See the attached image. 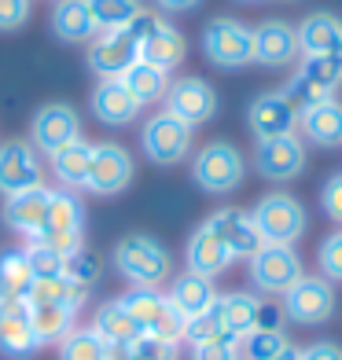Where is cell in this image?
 Returning <instances> with one entry per match:
<instances>
[{"instance_id":"obj_5","label":"cell","mask_w":342,"mask_h":360,"mask_svg":"<svg viewBox=\"0 0 342 360\" xmlns=\"http://www.w3.org/2000/svg\"><path fill=\"white\" fill-rule=\"evenodd\" d=\"M254 224L262 232L265 243H284V247H295V243L305 236L309 217H305V206L287 191H269L254 202Z\"/></svg>"},{"instance_id":"obj_37","label":"cell","mask_w":342,"mask_h":360,"mask_svg":"<svg viewBox=\"0 0 342 360\" xmlns=\"http://www.w3.org/2000/svg\"><path fill=\"white\" fill-rule=\"evenodd\" d=\"M284 349H291L287 331H251L239 338V356L243 360H276Z\"/></svg>"},{"instance_id":"obj_43","label":"cell","mask_w":342,"mask_h":360,"mask_svg":"<svg viewBox=\"0 0 342 360\" xmlns=\"http://www.w3.org/2000/svg\"><path fill=\"white\" fill-rule=\"evenodd\" d=\"M191 360H239V338L221 335V338L199 342V346H191Z\"/></svg>"},{"instance_id":"obj_25","label":"cell","mask_w":342,"mask_h":360,"mask_svg":"<svg viewBox=\"0 0 342 360\" xmlns=\"http://www.w3.org/2000/svg\"><path fill=\"white\" fill-rule=\"evenodd\" d=\"M140 103L133 100V92H129L118 77H110V81H100L92 92V114L100 118L103 125L110 129H122V125H133L140 118Z\"/></svg>"},{"instance_id":"obj_30","label":"cell","mask_w":342,"mask_h":360,"mask_svg":"<svg viewBox=\"0 0 342 360\" xmlns=\"http://www.w3.org/2000/svg\"><path fill=\"white\" fill-rule=\"evenodd\" d=\"M89 162H92V143L81 136L70 147L52 155V176L59 180L63 191H81L89 180Z\"/></svg>"},{"instance_id":"obj_35","label":"cell","mask_w":342,"mask_h":360,"mask_svg":"<svg viewBox=\"0 0 342 360\" xmlns=\"http://www.w3.org/2000/svg\"><path fill=\"white\" fill-rule=\"evenodd\" d=\"M298 74L324 96H335V89L342 85V56H305Z\"/></svg>"},{"instance_id":"obj_12","label":"cell","mask_w":342,"mask_h":360,"mask_svg":"<svg viewBox=\"0 0 342 360\" xmlns=\"http://www.w3.org/2000/svg\"><path fill=\"white\" fill-rule=\"evenodd\" d=\"M74 140H81V114L70 103H44L30 122V143L37 147V155L52 158Z\"/></svg>"},{"instance_id":"obj_11","label":"cell","mask_w":342,"mask_h":360,"mask_svg":"<svg viewBox=\"0 0 342 360\" xmlns=\"http://www.w3.org/2000/svg\"><path fill=\"white\" fill-rule=\"evenodd\" d=\"M280 309L287 320H295L302 327H317L324 320H331L335 313V287L324 276H302L295 287H287L280 294Z\"/></svg>"},{"instance_id":"obj_28","label":"cell","mask_w":342,"mask_h":360,"mask_svg":"<svg viewBox=\"0 0 342 360\" xmlns=\"http://www.w3.org/2000/svg\"><path fill=\"white\" fill-rule=\"evenodd\" d=\"M92 331L100 335L110 349H125V346H133L137 338H144L140 331V323L129 316V309L122 305V298H114V302H103L100 309L92 313Z\"/></svg>"},{"instance_id":"obj_2","label":"cell","mask_w":342,"mask_h":360,"mask_svg":"<svg viewBox=\"0 0 342 360\" xmlns=\"http://www.w3.org/2000/svg\"><path fill=\"white\" fill-rule=\"evenodd\" d=\"M110 261L122 280H129L133 287H148V290H162V283H170L173 276V254L155 236H144V232L118 239Z\"/></svg>"},{"instance_id":"obj_22","label":"cell","mask_w":342,"mask_h":360,"mask_svg":"<svg viewBox=\"0 0 342 360\" xmlns=\"http://www.w3.org/2000/svg\"><path fill=\"white\" fill-rule=\"evenodd\" d=\"M184 257H188V272L203 276V280H217V276H224L228 269L236 265V257L228 254V247H224L214 232H210L206 224H199V228L191 232Z\"/></svg>"},{"instance_id":"obj_42","label":"cell","mask_w":342,"mask_h":360,"mask_svg":"<svg viewBox=\"0 0 342 360\" xmlns=\"http://www.w3.org/2000/svg\"><path fill=\"white\" fill-rule=\"evenodd\" d=\"M317 265H320V276H324L328 283H342V228L320 243Z\"/></svg>"},{"instance_id":"obj_32","label":"cell","mask_w":342,"mask_h":360,"mask_svg":"<svg viewBox=\"0 0 342 360\" xmlns=\"http://www.w3.org/2000/svg\"><path fill=\"white\" fill-rule=\"evenodd\" d=\"M118 81H122L129 92H133V100H137L140 107L158 103L162 96H166V89H170V74L158 70V67H151V63H144V59H137Z\"/></svg>"},{"instance_id":"obj_13","label":"cell","mask_w":342,"mask_h":360,"mask_svg":"<svg viewBox=\"0 0 342 360\" xmlns=\"http://www.w3.org/2000/svg\"><path fill=\"white\" fill-rule=\"evenodd\" d=\"M162 103H166V114H173L177 122L195 129V125H206L217 114V92L203 77H177L170 81Z\"/></svg>"},{"instance_id":"obj_19","label":"cell","mask_w":342,"mask_h":360,"mask_svg":"<svg viewBox=\"0 0 342 360\" xmlns=\"http://www.w3.org/2000/svg\"><path fill=\"white\" fill-rule=\"evenodd\" d=\"M41 349L34 320H30V302H8L0 305V353L8 360H30Z\"/></svg>"},{"instance_id":"obj_48","label":"cell","mask_w":342,"mask_h":360,"mask_svg":"<svg viewBox=\"0 0 342 360\" xmlns=\"http://www.w3.org/2000/svg\"><path fill=\"white\" fill-rule=\"evenodd\" d=\"M155 4L166 11V15H184V11H195L199 0H155Z\"/></svg>"},{"instance_id":"obj_44","label":"cell","mask_w":342,"mask_h":360,"mask_svg":"<svg viewBox=\"0 0 342 360\" xmlns=\"http://www.w3.org/2000/svg\"><path fill=\"white\" fill-rule=\"evenodd\" d=\"M34 15V0H0V34L23 30Z\"/></svg>"},{"instance_id":"obj_8","label":"cell","mask_w":342,"mask_h":360,"mask_svg":"<svg viewBox=\"0 0 342 360\" xmlns=\"http://www.w3.org/2000/svg\"><path fill=\"white\" fill-rule=\"evenodd\" d=\"M247 272H251V283L258 294H284L305 276L298 250L284 247V243H262V250L251 257Z\"/></svg>"},{"instance_id":"obj_23","label":"cell","mask_w":342,"mask_h":360,"mask_svg":"<svg viewBox=\"0 0 342 360\" xmlns=\"http://www.w3.org/2000/svg\"><path fill=\"white\" fill-rule=\"evenodd\" d=\"M302 56H342V19L331 11H313L295 26Z\"/></svg>"},{"instance_id":"obj_20","label":"cell","mask_w":342,"mask_h":360,"mask_svg":"<svg viewBox=\"0 0 342 360\" xmlns=\"http://www.w3.org/2000/svg\"><path fill=\"white\" fill-rule=\"evenodd\" d=\"M298 52V34L295 26L284 19H265L262 26H254V63L262 67H291Z\"/></svg>"},{"instance_id":"obj_16","label":"cell","mask_w":342,"mask_h":360,"mask_svg":"<svg viewBox=\"0 0 342 360\" xmlns=\"http://www.w3.org/2000/svg\"><path fill=\"white\" fill-rule=\"evenodd\" d=\"M247 125L254 140H276V136H291L298 133V110L291 107V100L276 89V92H262L254 96L247 107Z\"/></svg>"},{"instance_id":"obj_9","label":"cell","mask_w":342,"mask_h":360,"mask_svg":"<svg viewBox=\"0 0 342 360\" xmlns=\"http://www.w3.org/2000/svg\"><path fill=\"white\" fill-rule=\"evenodd\" d=\"M133 176H137V162H133V155H129L122 143H114V140L92 143L85 191L100 195V199H110V195H122L129 184H133Z\"/></svg>"},{"instance_id":"obj_27","label":"cell","mask_w":342,"mask_h":360,"mask_svg":"<svg viewBox=\"0 0 342 360\" xmlns=\"http://www.w3.org/2000/svg\"><path fill=\"white\" fill-rule=\"evenodd\" d=\"M184 56H188V41H184L181 30L170 26L166 19H162L151 34L140 41V59L151 63V67H158V70H166V74L181 67Z\"/></svg>"},{"instance_id":"obj_33","label":"cell","mask_w":342,"mask_h":360,"mask_svg":"<svg viewBox=\"0 0 342 360\" xmlns=\"http://www.w3.org/2000/svg\"><path fill=\"white\" fill-rule=\"evenodd\" d=\"M258 305H262V298L258 294H247V290H228L221 294V320H224V331L228 335H251L258 327Z\"/></svg>"},{"instance_id":"obj_26","label":"cell","mask_w":342,"mask_h":360,"mask_svg":"<svg viewBox=\"0 0 342 360\" xmlns=\"http://www.w3.org/2000/svg\"><path fill=\"white\" fill-rule=\"evenodd\" d=\"M166 298L173 305V313L188 323L195 316H203L206 309L221 298V290L214 287V280H203V276H195V272H184V276L173 280V287L166 290Z\"/></svg>"},{"instance_id":"obj_14","label":"cell","mask_w":342,"mask_h":360,"mask_svg":"<svg viewBox=\"0 0 342 360\" xmlns=\"http://www.w3.org/2000/svg\"><path fill=\"white\" fill-rule=\"evenodd\" d=\"M305 162H309L305 140H302L298 133L276 136V140H258V143H254V169L262 173L265 180H276V184L302 176Z\"/></svg>"},{"instance_id":"obj_47","label":"cell","mask_w":342,"mask_h":360,"mask_svg":"<svg viewBox=\"0 0 342 360\" xmlns=\"http://www.w3.org/2000/svg\"><path fill=\"white\" fill-rule=\"evenodd\" d=\"M298 360H342V346H335V342H313V346L298 349Z\"/></svg>"},{"instance_id":"obj_24","label":"cell","mask_w":342,"mask_h":360,"mask_svg":"<svg viewBox=\"0 0 342 360\" xmlns=\"http://www.w3.org/2000/svg\"><path fill=\"white\" fill-rule=\"evenodd\" d=\"M298 133L313 147H342V103L331 96V100L305 107L298 114Z\"/></svg>"},{"instance_id":"obj_3","label":"cell","mask_w":342,"mask_h":360,"mask_svg":"<svg viewBox=\"0 0 342 360\" xmlns=\"http://www.w3.org/2000/svg\"><path fill=\"white\" fill-rule=\"evenodd\" d=\"M30 243H44L63 257H74L77 250H85V206H81L77 191H52V202H48V214L37 239Z\"/></svg>"},{"instance_id":"obj_46","label":"cell","mask_w":342,"mask_h":360,"mask_svg":"<svg viewBox=\"0 0 342 360\" xmlns=\"http://www.w3.org/2000/svg\"><path fill=\"white\" fill-rule=\"evenodd\" d=\"M284 309L280 305H276V302H262V305H258V327H254V331H280V327H284Z\"/></svg>"},{"instance_id":"obj_17","label":"cell","mask_w":342,"mask_h":360,"mask_svg":"<svg viewBox=\"0 0 342 360\" xmlns=\"http://www.w3.org/2000/svg\"><path fill=\"white\" fill-rule=\"evenodd\" d=\"M140 59V44L129 37V30H110V34H96L89 44V70L110 81V77H122L133 63Z\"/></svg>"},{"instance_id":"obj_39","label":"cell","mask_w":342,"mask_h":360,"mask_svg":"<svg viewBox=\"0 0 342 360\" xmlns=\"http://www.w3.org/2000/svg\"><path fill=\"white\" fill-rule=\"evenodd\" d=\"M221 335H228V331H224V320H221V298H217L203 316H195V320L184 323V338H181V342H188V346H199V342L221 338ZM232 338H236V335H232Z\"/></svg>"},{"instance_id":"obj_7","label":"cell","mask_w":342,"mask_h":360,"mask_svg":"<svg viewBox=\"0 0 342 360\" xmlns=\"http://www.w3.org/2000/svg\"><path fill=\"white\" fill-rule=\"evenodd\" d=\"M122 305L129 309V316L140 323V331L148 338H162L181 346L184 338V320L173 313L170 298L162 290H148V287H133L129 294H122Z\"/></svg>"},{"instance_id":"obj_41","label":"cell","mask_w":342,"mask_h":360,"mask_svg":"<svg viewBox=\"0 0 342 360\" xmlns=\"http://www.w3.org/2000/svg\"><path fill=\"white\" fill-rule=\"evenodd\" d=\"M26 261H30V272H34V283L59 280L63 269H67V257L56 254L52 247H44V243H26Z\"/></svg>"},{"instance_id":"obj_36","label":"cell","mask_w":342,"mask_h":360,"mask_svg":"<svg viewBox=\"0 0 342 360\" xmlns=\"http://www.w3.org/2000/svg\"><path fill=\"white\" fill-rule=\"evenodd\" d=\"M107 353H110V346L92 327H74L59 342V360H107Z\"/></svg>"},{"instance_id":"obj_6","label":"cell","mask_w":342,"mask_h":360,"mask_svg":"<svg viewBox=\"0 0 342 360\" xmlns=\"http://www.w3.org/2000/svg\"><path fill=\"white\" fill-rule=\"evenodd\" d=\"M203 56L217 70H239L254 63V30L243 26L239 19L217 15L203 26Z\"/></svg>"},{"instance_id":"obj_21","label":"cell","mask_w":342,"mask_h":360,"mask_svg":"<svg viewBox=\"0 0 342 360\" xmlns=\"http://www.w3.org/2000/svg\"><path fill=\"white\" fill-rule=\"evenodd\" d=\"M48 202H52V191L44 184L30 188V191H19V195H8L4 206H0V217L11 232H19L26 239H37L41 224H44V214H48Z\"/></svg>"},{"instance_id":"obj_15","label":"cell","mask_w":342,"mask_h":360,"mask_svg":"<svg viewBox=\"0 0 342 360\" xmlns=\"http://www.w3.org/2000/svg\"><path fill=\"white\" fill-rule=\"evenodd\" d=\"M44 184V166L41 155L30 140H8L0 143V195H19Z\"/></svg>"},{"instance_id":"obj_50","label":"cell","mask_w":342,"mask_h":360,"mask_svg":"<svg viewBox=\"0 0 342 360\" xmlns=\"http://www.w3.org/2000/svg\"><path fill=\"white\" fill-rule=\"evenodd\" d=\"M243 4H258V0H243Z\"/></svg>"},{"instance_id":"obj_40","label":"cell","mask_w":342,"mask_h":360,"mask_svg":"<svg viewBox=\"0 0 342 360\" xmlns=\"http://www.w3.org/2000/svg\"><path fill=\"white\" fill-rule=\"evenodd\" d=\"M107 360H177V346L173 342H162V338H137L133 346L125 349H110Z\"/></svg>"},{"instance_id":"obj_4","label":"cell","mask_w":342,"mask_h":360,"mask_svg":"<svg viewBox=\"0 0 342 360\" xmlns=\"http://www.w3.org/2000/svg\"><path fill=\"white\" fill-rule=\"evenodd\" d=\"M243 176H247V162H243L239 147L228 143V140L206 143L191 158V180H195V188L206 191V195H217V199H221V195H232L243 184Z\"/></svg>"},{"instance_id":"obj_49","label":"cell","mask_w":342,"mask_h":360,"mask_svg":"<svg viewBox=\"0 0 342 360\" xmlns=\"http://www.w3.org/2000/svg\"><path fill=\"white\" fill-rule=\"evenodd\" d=\"M276 360H298V349L295 346H291V349H284L280 356H276Z\"/></svg>"},{"instance_id":"obj_38","label":"cell","mask_w":342,"mask_h":360,"mask_svg":"<svg viewBox=\"0 0 342 360\" xmlns=\"http://www.w3.org/2000/svg\"><path fill=\"white\" fill-rule=\"evenodd\" d=\"M63 276H67L74 287L92 290L96 283H100V276H103V261H100V254H92V250H77L74 257H67Z\"/></svg>"},{"instance_id":"obj_31","label":"cell","mask_w":342,"mask_h":360,"mask_svg":"<svg viewBox=\"0 0 342 360\" xmlns=\"http://www.w3.org/2000/svg\"><path fill=\"white\" fill-rule=\"evenodd\" d=\"M30 290H34V272H30L26 250H4L0 254V305L30 302Z\"/></svg>"},{"instance_id":"obj_10","label":"cell","mask_w":342,"mask_h":360,"mask_svg":"<svg viewBox=\"0 0 342 360\" xmlns=\"http://www.w3.org/2000/svg\"><path fill=\"white\" fill-rule=\"evenodd\" d=\"M191 133H195L191 125L177 122L166 110H158L148 118V125L140 129V147H144V155H148V162H155V166H177V162H184L188 151H191Z\"/></svg>"},{"instance_id":"obj_34","label":"cell","mask_w":342,"mask_h":360,"mask_svg":"<svg viewBox=\"0 0 342 360\" xmlns=\"http://www.w3.org/2000/svg\"><path fill=\"white\" fill-rule=\"evenodd\" d=\"M85 4H89V15H92V22H96V34L125 30L144 11L140 0H85Z\"/></svg>"},{"instance_id":"obj_45","label":"cell","mask_w":342,"mask_h":360,"mask_svg":"<svg viewBox=\"0 0 342 360\" xmlns=\"http://www.w3.org/2000/svg\"><path fill=\"white\" fill-rule=\"evenodd\" d=\"M320 210H324V217L335 221L342 228V173H331L328 180H324V188H320Z\"/></svg>"},{"instance_id":"obj_29","label":"cell","mask_w":342,"mask_h":360,"mask_svg":"<svg viewBox=\"0 0 342 360\" xmlns=\"http://www.w3.org/2000/svg\"><path fill=\"white\" fill-rule=\"evenodd\" d=\"M52 34L63 44H81V41L96 37V22H92L85 0H56V8H52Z\"/></svg>"},{"instance_id":"obj_18","label":"cell","mask_w":342,"mask_h":360,"mask_svg":"<svg viewBox=\"0 0 342 360\" xmlns=\"http://www.w3.org/2000/svg\"><path fill=\"white\" fill-rule=\"evenodd\" d=\"M203 224L224 243L228 254L243 257V261H251L258 250H262V243H265L262 232H258V224H254V217L243 214V210H236V206H224V210H217V214H210Z\"/></svg>"},{"instance_id":"obj_1","label":"cell","mask_w":342,"mask_h":360,"mask_svg":"<svg viewBox=\"0 0 342 360\" xmlns=\"http://www.w3.org/2000/svg\"><path fill=\"white\" fill-rule=\"evenodd\" d=\"M89 290L74 287L67 276L59 280H37L30 290V320L41 346H59L74 327H77V313L85 305Z\"/></svg>"}]
</instances>
